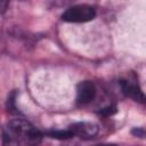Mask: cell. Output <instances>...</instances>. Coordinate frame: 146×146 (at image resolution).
Returning <instances> with one entry per match:
<instances>
[{
  "label": "cell",
  "instance_id": "obj_1",
  "mask_svg": "<svg viewBox=\"0 0 146 146\" xmlns=\"http://www.w3.org/2000/svg\"><path fill=\"white\" fill-rule=\"evenodd\" d=\"M3 131L26 146H39L42 140V133L23 119L11 120Z\"/></svg>",
  "mask_w": 146,
  "mask_h": 146
},
{
  "label": "cell",
  "instance_id": "obj_2",
  "mask_svg": "<svg viewBox=\"0 0 146 146\" xmlns=\"http://www.w3.org/2000/svg\"><path fill=\"white\" fill-rule=\"evenodd\" d=\"M96 16V10L89 5H76L67 8L63 15L62 19L70 23H84L92 21Z\"/></svg>",
  "mask_w": 146,
  "mask_h": 146
},
{
  "label": "cell",
  "instance_id": "obj_3",
  "mask_svg": "<svg viewBox=\"0 0 146 146\" xmlns=\"http://www.w3.org/2000/svg\"><path fill=\"white\" fill-rule=\"evenodd\" d=\"M96 96V87L94 82L84 80L76 87V103L79 105H87L94 100Z\"/></svg>",
  "mask_w": 146,
  "mask_h": 146
},
{
  "label": "cell",
  "instance_id": "obj_4",
  "mask_svg": "<svg viewBox=\"0 0 146 146\" xmlns=\"http://www.w3.org/2000/svg\"><path fill=\"white\" fill-rule=\"evenodd\" d=\"M71 132L74 136H78L82 139H90L95 137L98 132V125L92 122H76L68 127Z\"/></svg>",
  "mask_w": 146,
  "mask_h": 146
},
{
  "label": "cell",
  "instance_id": "obj_5",
  "mask_svg": "<svg viewBox=\"0 0 146 146\" xmlns=\"http://www.w3.org/2000/svg\"><path fill=\"white\" fill-rule=\"evenodd\" d=\"M120 87H121L122 92L127 97L133 99L135 102H139V103H145L146 102L145 95L143 94V91L140 90V88L138 87V84L135 81H131L129 79L121 80L120 81Z\"/></svg>",
  "mask_w": 146,
  "mask_h": 146
},
{
  "label": "cell",
  "instance_id": "obj_6",
  "mask_svg": "<svg viewBox=\"0 0 146 146\" xmlns=\"http://www.w3.org/2000/svg\"><path fill=\"white\" fill-rule=\"evenodd\" d=\"M47 135L51 138H57V139H67L73 137V133L71 132L70 129L66 130H52V131H48Z\"/></svg>",
  "mask_w": 146,
  "mask_h": 146
},
{
  "label": "cell",
  "instance_id": "obj_7",
  "mask_svg": "<svg viewBox=\"0 0 146 146\" xmlns=\"http://www.w3.org/2000/svg\"><path fill=\"white\" fill-rule=\"evenodd\" d=\"M7 6H8V1H1V13H2V14L5 13Z\"/></svg>",
  "mask_w": 146,
  "mask_h": 146
},
{
  "label": "cell",
  "instance_id": "obj_8",
  "mask_svg": "<svg viewBox=\"0 0 146 146\" xmlns=\"http://www.w3.org/2000/svg\"><path fill=\"white\" fill-rule=\"evenodd\" d=\"M95 146H116L114 144H99V145H95Z\"/></svg>",
  "mask_w": 146,
  "mask_h": 146
}]
</instances>
